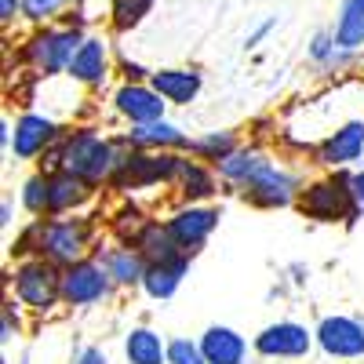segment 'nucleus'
<instances>
[{
	"label": "nucleus",
	"instance_id": "1",
	"mask_svg": "<svg viewBox=\"0 0 364 364\" xmlns=\"http://www.w3.org/2000/svg\"><path fill=\"white\" fill-rule=\"evenodd\" d=\"M120 161L124 157H117V146L95 132H77L63 142V149H58V168L84 178L87 186H95V182L102 178H113Z\"/></svg>",
	"mask_w": 364,
	"mask_h": 364
},
{
	"label": "nucleus",
	"instance_id": "2",
	"mask_svg": "<svg viewBox=\"0 0 364 364\" xmlns=\"http://www.w3.org/2000/svg\"><path fill=\"white\" fill-rule=\"evenodd\" d=\"M87 226L80 219H51V223H37L33 226V248L41 252V259L48 262H63L73 266L84 259L87 248Z\"/></svg>",
	"mask_w": 364,
	"mask_h": 364
},
{
	"label": "nucleus",
	"instance_id": "3",
	"mask_svg": "<svg viewBox=\"0 0 364 364\" xmlns=\"http://www.w3.org/2000/svg\"><path fill=\"white\" fill-rule=\"evenodd\" d=\"M299 208L306 211L310 219H317V223L350 219V215H353V208H357V197H353V178L336 175V178L314 182V186L299 197Z\"/></svg>",
	"mask_w": 364,
	"mask_h": 364
},
{
	"label": "nucleus",
	"instance_id": "4",
	"mask_svg": "<svg viewBox=\"0 0 364 364\" xmlns=\"http://www.w3.org/2000/svg\"><path fill=\"white\" fill-rule=\"evenodd\" d=\"M15 295L29 310H51L63 299V273L48 259H29L15 269Z\"/></svg>",
	"mask_w": 364,
	"mask_h": 364
},
{
	"label": "nucleus",
	"instance_id": "5",
	"mask_svg": "<svg viewBox=\"0 0 364 364\" xmlns=\"http://www.w3.org/2000/svg\"><path fill=\"white\" fill-rule=\"evenodd\" d=\"M80 44H84V37L77 33V29H44V33H37L33 41H29L26 58L44 77H51L58 70H70V63H73V55H77Z\"/></svg>",
	"mask_w": 364,
	"mask_h": 364
},
{
	"label": "nucleus",
	"instance_id": "6",
	"mask_svg": "<svg viewBox=\"0 0 364 364\" xmlns=\"http://www.w3.org/2000/svg\"><path fill=\"white\" fill-rule=\"evenodd\" d=\"M109 273L102 262H91V259H80L73 266H66L63 273V299L70 306H91L109 295Z\"/></svg>",
	"mask_w": 364,
	"mask_h": 364
},
{
	"label": "nucleus",
	"instance_id": "7",
	"mask_svg": "<svg viewBox=\"0 0 364 364\" xmlns=\"http://www.w3.org/2000/svg\"><path fill=\"white\" fill-rule=\"evenodd\" d=\"M182 171V157L161 154V157H124L113 175V182L120 190H142V186H154V182H168L178 178Z\"/></svg>",
	"mask_w": 364,
	"mask_h": 364
},
{
	"label": "nucleus",
	"instance_id": "8",
	"mask_svg": "<svg viewBox=\"0 0 364 364\" xmlns=\"http://www.w3.org/2000/svg\"><path fill=\"white\" fill-rule=\"evenodd\" d=\"M314 336L328 357H339V360L364 357V324L353 317H324Z\"/></svg>",
	"mask_w": 364,
	"mask_h": 364
},
{
	"label": "nucleus",
	"instance_id": "9",
	"mask_svg": "<svg viewBox=\"0 0 364 364\" xmlns=\"http://www.w3.org/2000/svg\"><path fill=\"white\" fill-rule=\"evenodd\" d=\"M314 343H317L314 331H306V328L295 324V321H277V324L262 328L259 336H255V350L262 357H277V360L281 357H306Z\"/></svg>",
	"mask_w": 364,
	"mask_h": 364
},
{
	"label": "nucleus",
	"instance_id": "10",
	"mask_svg": "<svg viewBox=\"0 0 364 364\" xmlns=\"http://www.w3.org/2000/svg\"><path fill=\"white\" fill-rule=\"evenodd\" d=\"M215 226H219V211L215 208H193V204L175 211V215L168 219V230L178 240L182 252H197L204 240L211 237V230H215Z\"/></svg>",
	"mask_w": 364,
	"mask_h": 364
},
{
	"label": "nucleus",
	"instance_id": "11",
	"mask_svg": "<svg viewBox=\"0 0 364 364\" xmlns=\"http://www.w3.org/2000/svg\"><path fill=\"white\" fill-rule=\"evenodd\" d=\"M245 197L252 200V204H259V208H284L291 197H295V178L284 171V168H277V164H266L248 186H245Z\"/></svg>",
	"mask_w": 364,
	"mask_h": 364
},
{
	"label": "nucleus",
	"instance_id": "12",
	"mask_svg": "<svg viewBox=\"0 0 364 364\" xmlns=\"http://www.w3.org/2000/svg\"><path fill=\"white\" fill-rule=\"evenodd\" d=\"M58 128H55V120L41 117V113H26L18 117V124H15V135H11V154L18 161H33L41 157L44 149L55 142Z\"/></svg>",
	"mask_w": 364,
	"mask_h": 364
},
{
	"label": "nucleus",
	"instance_id": "13",
	"mask_svg": "<svg viewBox=\"0 0 364 364\" xmlns=\"http://www.w3.org/2000/svg\"><path fill=\"white\" fill-rule=\"evenodd\" d=\"M317 154H321V164H328V168H346V164L360 161L364 157V120H350L339 132H331L321 142Z\"/></svg>",
	"mask_w": 364,
	"mask_h": 364
},
{
	"label": "nucleus",
	"instance_id": "14",
	"mask_svg": "<svg viewBox=\"0 0 364 364\" xmlns=\"http://www.w3.org/2000/svg\"><path fill=\"white\" fill-rule=\"evenodd\" d=\"M113 102H117V113H124L132 124H154V120H164V99L146 84H124L113 95Z\"/></svg>",
	"mask_w": 364,
	"mask_h": 364
},
{
	"label": "nucleus",
	"instance_id": "15",
	"mask_svg": "<svg viewBox=\"0 0 364 364\" xmlns=\"http://www.w3.org/2000/svg\"><path fill=\"white\" fill-rule=\"evenodd\" d=\"M200 350H204L208 364H245V357H248L245 336H237L226 324H211L200 339Z\"/></svg>",
	"mask_w": 364,
	"mask_h": 364
},
{
	"label": "nucleus",
	"instance_id": "16",
	"mask_svg": "<svg viewBox=\"0 0 364 364\" xmlns=\"http://www.w3.org/2000/svg\"><path fill=\"white\" fill-rule=\"evenodd\" d=\"M87 200V182L70 171H51L48 175V215H66L77 204Z\"/></svg>",
	"mask_w": 364,
	"mask_h": 364
},
{
	"label": "nucleus",
	"instance_id": "17",
	"mask_svg": "<svg viewBox=\"0 0 364 364\" xmlns=\"http://www.w3.org/2000/svg\"><path fill=\"white\" fill-rule=\"evenodd\" d=\"M106 66H109V51L99 37H84V44L77 48L73 63H70V77L80 80V84H102L106 77Z\"/></svg>",
	"mask_w": 364,
	"mask_h": 364
},
{
	"label": "nucleus",
	"instance_id": "18",
	"mask_svg": "<svg viewBox=\"0 0 364 364\" xmlns=\"http://www.w3.org/2000/svg\"><path fill=\"white\" fill-rule=\"evenodd\" d=\"M149 87H154L164 102H193L197 91H200V77L193 70H157Z\"/></svg>",
	"mask_w": 364,
	"mask_h": 364
},
{
	"label": "nucleus",
	"instance_id": "19",
	"mask_svg": "<svg viewBox=\"0 0 364 364\" xmlns=\"http://www.w3.org/2000/svg\"><path fill=\"white\" fill-rule=\"evenodd\" d=\"M102 266H106L113 284H142L146 269H149V262L139 248H113V252H106Z\"/></svg>",
	"mask_w": 364,
	"mask_h": 364
},
{
	"label": "nucleus",
	"instance_id": "20",
	"mask_svg": "<svg viewBox=\"0 0 364 364\" xmlns=\"http://www.w3.org/2000/svg\"><path fill=\"white\" fill-rule=\"evenodd\" d=\"M132 248H139L146 255V262H168V259H178L182 255V248H178V240L171 237L168 223L164 226L161 223H146Z\"/></svg>",
	"mask_w": 364,
	"mask_h": 364
},
{
	"label": "nucleus",
	"instance_id": "21",
	"mask_svg": "<svg viewBox=\"0 0 364 364\" xmlns=\"http://www.w3.org/2000/svg\"><path fill=\"white\" fill-rule=\"evenodd\" d=\"M128 364H168V343L154 328H132L124 339Z\"/></svg>",
	"mask_w": 364,
	"mask_h": 364
},
{
	"label": "nucleus",
	"instance_id": "22",
	"mask_svg": "<svg viewBox=\"0 0 364 364\" xmlns=\"http://www.w3.org/2000/svg\"><path fill=\"white\" fill-rule=\"evenodd\" d=\"M182 277H186V255L168 259V262H149L142 288H146L149 299H171L175 288L182 284Z\"/></svg>",
	"mask_w": 364,
	"mask_h": 364
},
{
	"label": "nucleus",
	"instance_id": "23",
	"mask_svg": "<svg viewBox=\"0 0 364 364\" xmlns=\"http://www.w3.org/2000/svg\"><path fill=\"white\" fill-rule=\"evenodd\" d=\"M128 142L142 146V149H168V146H190V139L182 135L168 120H154V124H135L128 132Z\"/></svg>",
	"mask_w": 364,
	"mask_h": 364
},
{
	"label": "nucleus",
	"instance_id": "24",
	"mask_svg": "<svg viewBox=\"0 0 364 364\" xmlns=\"http://www.w3.org/2000/svg\"><path fill=\"white\" fill-rule=\"evenodd\" d=\"M266 164H269V157H262L259 149H233L226 161H219V171H223V178L237 182V186H248Z\"/></svg>",
	"mask_w": 364,
	"mask_h": 364
},
{
	"label": "nucleus",
	"instance_id": "25",
	"mask_svg": "<svg viewBox=\"0 0 364 364\" xmlns=\"http://www.w3.org/2000/svg\"><path fill=\"white\" fill-rule=\"evenodd\" d=\"M336 41L346 51L364 44V0H346V4H343L339 22H336Z\"/></svg>",
	"mask_w": 364,
	"mask_h": 364
},
{
	"label": "nucleus",
	"instance_id": "26",
	"mask_svg": "<svg viewBox=\"0 0 364 364\" xmlns=\"http://www.w3.org/2000/svg\"><path fill=\"white\" fill-rule=\"evenodd\" d=\"M178 182H182V197H186L190 204L215 193V175H211L204 164H197V161H182Z\"/></svg>",
	"mask_w": 364,
	"mask_h": 364
},
{
	"label": "nucleus",
	"instance_id": "27",
	"mask_svg": "<svg viewBox=\"0 0 364 364\" xmlns=\"http://www.w3.org/2000/svg\"><path fill=\"white\" fill-rule=\"evenodd\" d=\"M149 8H154V0H113V22H117V29L139 26L149 15Z\"/></svg>",
	"mask_w": 364,
	"mask_h": 364
},
{
	"label": "nucleus",
	"instance_id": "28",
	"mask_svg": "<svg viewBox=\"0 0 364 364\" xmlns=\"http://www.w3.org/2000/svg\"><path fill=\"white\" fill-rule=\"evenodd\" d=\"M22 204L29 215H48V175H33L22 186Z\"/></svg>",
	"mask_w": 364,
	"mask_h": 364
},
{
	"label": "nucleus",
	"instance_id": "29",
	"mask_svg": "<svg viewBox=\"0 0 364 364\" xmlns=\"http://www.w3.org/2000/svg\"><path fill=\"white\" fill-rule=\"evenodd\" d=\"M190 149H197V154H200V157H208V161H226L237 146H233V139H230L226 132H223V135L215 132V135H208V139L190 142Z\"/></svg>",
	"mask_w": 364,
	"mask_h": 364
},
{
	"label": "nucleus",
	"instance_id": "30",
	"mask_svg": "<svg viewBox=\"0 0 364 364\" xmlns=\"http://www.w3.org/2000/svg\"><path fill=\"white\" fill-rule=\"evenodd\" d=\"M168 364H208L200 343L193 339H171L168 343Z\"/></svg>",
	"mask_w": 364,
	"mask_h": 364
},
{
	"label": "nucleus",
	"instance_id": "31",
	"mask_svg": "<svg viewBox=\"0 0 364 364\" xmlns=\"http://www.w3.org/2000/svg\"><path fill=\"white\" fill-rule=\"evenodd\" d=\"M63 4L66 0H22V15L33 22H44V18H55Z\"/></svg>",
	"mask_w": 364,
	"mask_h": 364
},
{
	"label": "nucleus",
	"instance_id": "32",
	"mask_svg": "<svg viewBox=\"0 0 364 364\" xmlns=\"http://www.w3.org/2000/svg\"><path fill=\"white\" fill-rule=\"evenodd\" d=\"M336 44H339V41H336V33H321V37L314 41V48H310V51H314V58H328L331 51H336Z\"/></svg>",
	"mask_w": 364,
	"mask_h": 364
},
{
	"label": "nucleus",
	"instance_id": "33",
	"mask_svg": "<svg viewBox=\"0 0 364 364\" xmlns=\"http://www.w3.org/2000/svg\"><path fill=\"white\" fill-rule=\"evenodd\" d=\"M15 11H22V0H0V18L4 22H11Z\"/></svg>",
	"mask_w": 364,
	"mask_h": 364
},
{
	"label": "nucleus",
	"instance_id": "34",
	"mask_svg": "<svg viewBox=\"0 0 364 364\" xmlns=\"http://www.w3.org/2000/svg\"><path fill=\"white\" fill-rule=\"evenodd\" d=\"M77 364H106V353L102 350H95V346H87L84 353H80V360Z\"/></svg>",
	"mask_w": 364,
	"mask_h": 364
},
{
	"label": "nucleus",
	"instance_id": "35",
	"mask_svg": "<svg viewBox=\"0 0 364 364\" xmlns=\"http://www.w3.org/2000/svg\"><path fill=\"white\" fill-rule=\"evenodd\" d=\"M353 178V197H357V204L364 208V171H357V175H350Z\"/></svg>",
	"mask_w": 364,
	"mask_h": 364
}]
</instances>
